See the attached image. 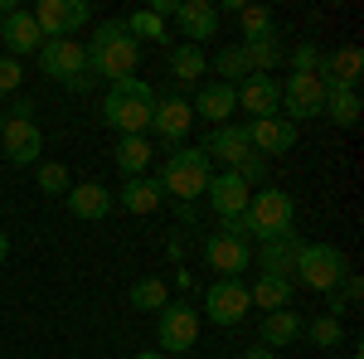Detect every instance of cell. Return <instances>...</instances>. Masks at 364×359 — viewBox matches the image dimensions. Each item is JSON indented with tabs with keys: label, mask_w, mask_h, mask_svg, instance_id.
<instances>
[{
	"label": "cell",
	"mask_w": 364,
	"mask_h": 359,
	"mask_svg": "<svg viewBox=\"0 0 364 359\" xmlns=\"http://www.w3.org/2000/svg\"><path fill=\"white\" fill-rule=\"evenodd\" d=\"M233 175H238V180H243V185H248V190H257V185H262V180H267V161H262V156H257V151H252V156H243V161H238V166H233Z\"/></svg>",
	"instance_id": "obj_37"
},
{
	"label": "cell",
	"mask_w": 364,
	"mask_h": 359,
	"mask_svg": "<svg viewBox=\"0 0 364 359\" xmlns=\"http://www.w3.org/2000/svg\"><path fill=\"white\" fill-rule=\"evenodd\" d=\"M296 252H301V238H296V233L267 238V243H257V267H262V277H287V282H291Z\"/></svg>",
	"instance_id": "obj_22"
},
{
	"label": "cell",
	"mask_w": 364,
	"mask_h": 359,
	"mask_svg": "<svg viewBox=\"0 0 364 359\" xmlns=\"http://www.w3.org/2000/svg\"><path fill=\"white\" fill-rule=\"evenodd\" d=\"M20 78H25L20 58H5V54H0V97H5V92H15V87H20Z\"/></svg>",
	"instance_id": "obj_39"
},
{
	"label": "cell",
	"mask_w": 364,
	"mask_h": 359,
	"mask_svg": "<svg viewBox=\"0 0 364 359\" xmlns=\"http://www.w3.org/2000/svg\"><path fill=\"white\" fill-rule=\"evenodd\" d=\"M306 331V321L287 306V311H267L262 316V326H257V340H262V350H287V345H296V335Z\"/></svg>",
	"instance_id": "obj_24"
},
{
	"label": "cell",
	"mask_w": 364,
	"mask_h": 359,
	"mask_svg": "<svg viewBox=\"0 0 364 359\" xmlns=\"http://www.w3.org/2000/svg\"><path fill=\"white\" fill-rule=\"evenodd\" d=\"M112 199H117V209H127V214H156V209L166 204V190H161V180L136 175V180H127Z\"/></svg>",
	"instance_id": "obj_23"
},
{
	"label": "cell",
	"mask_w": 364,
	"mask_h": 359,
	"mask_svg": "<svg viewBox=\"0 0 364 359\" xmlns=\"http://www.w3.org/2000/svg\"><path fill=\"white\" fill-rule=\"evenodd\" d=\"M326 359H360V355H326Z\"/></svg>",
	"instance_id": "obj_46"
},
{
	"label": "cell",
	"mask_w": 364,
	"mask_h": 359,
	"mask_svg": "<svg viewBox=\"0 0 364 359\" xmlns=\"http://www.w3.org/2000/svg\"><path fill=\"white\" fill-rule=\"evenodd\" d=\"M0 132H5V112H0Z\"/></svg>",
	"instance_id": "obj_47"
},
{
	"label": "cell",
	"mask_w": 364,
	"mask_h": 359,
	"mask_svg": "<svg viewBox=\"0 0 364 359\" xmlns=\"http://www.w3.org/2000/svg\"><path fill=\"white\" fill-rule=\"evenodd\" d=\"M170 73L180 78V83H199L204 73H209V58L199 44H180V49H170Z\"/></svg>",
	"instance_id": "obj_30"
},
{
	"label": "cell",
	"mask_w": 364,
	"mask_h": 359,
	"mask_svg": "<svg viewBox=\"0 0 364 359\" xmlns=\"http://www.w3.org/2000/svg\"><path fill=\"white\" fill-rule=\"evenodd\" d=\"M34 185L44 194H58V199H63V194L73 190V175H68L63 161H39V166H34Z\"/></svg>",
	"instance_id": "obj_33"
},
{
	"label": "cell",
	"mask_w": 364,
	"mask_h": 359,
	"mask_svg": "<svg viewBox=\"0 0 364 359\" xmlns=\"http://www.w3.org/2000/svg\"><path fill=\"white\" fill-rule=\"evenodd\" d=\"M151 112H156V87L146 78H122L102 97V122L117 136H146L151 132Z\"/></svg>",
	"instance_id": "obj_2"
},
{
	"label": "cell",
	"mask_w": 364,
	"mask_h": 359,
	"mask_svg": "<svg viewBox=\"0 0 364 359\" xmlns=\"http://www.w3.org/2000/svg\"><path fill=\"white\" fill-rule=\"evenodd\" d=\"M122 25H127V34H132V39H166V20H161V15H151V10H136V15H127V20H122Z\"/></svg>",
	"instance_id": "obj_35"
},
{
	"label": "cell",
	"mask_w": 364,
	"mask_h": 359,
	"mask_svg": "<svg viewBox=\"0 0 364 359\" xmlns=\"http://www.w3.org/2000/svg\"><path fill=\"white\" fill-rule=\"evenodd\" d=\"M238 25H243V39L277 34V29H272V10H267V5H243V10H238Z\"/></svg>",
	"instance_id": "obj_34"
},
{
	"label": "cell",
	"mask_w": 364,
	"mask_h": 359,
	"mask_svg": "<svg viewBox=\"0 0 364 359\" xmlns=\"http://www.w3.org/2000/svg\"><path fill=\"white\" fill-rule=\"evenodd\" d=\"M0 151L10 166H39L44 156V136L34 122H20V117H5V132H0Z\"/></svg>",
	"instance_id": "obj_13"
},
{
	"label": "cell",
	"mask_w": 364,
	"mask_h": 359,
	"mask_svg": "<svg viewBox=\"0 0 364 359\" xmlns=\"http://www.w3.org/2000/svg\"><path fill=\"white\" fill-rule=\"evenodd\" d=\"M360 112H364L360 92H355V87H340V92H326V112H321V117H331L336 127H355Z\"/></svg>",
	"instance_id": "obj_31"
},
{
	"label": "cell",
	"mask_w": 364,
	"mask_h": 359,
	"mask_svg": "<svg viewBox=\"0 0 364 359\" xmlns=\"http://www.w3.org/2000/svg\"><path fill=\"white\" fill-rule=\"evenodd\" d=\"M190 112H195V117H209L214 127H224L228 117L238 112V97H233V87H228V83H204V87L195 92Z\"/></svg>",
	"instance_id": "obj_25"
},
{
	"label": "cell",
	"mask_w": 364,
	"mask_h": 359,
	"mask_svg": "<svg viewBox=\"0 0 364 359\" xmlns=\"http://www.w3.org/2000/svg\"><path fill=\"white\" fill-rule=\"evenodd\" d=\"M87 49V73L92 83L107 78V83H122V78H136V63H141V44L127 34L122 20H102L97 34L83 44Z\"/></svg>",
	"instance_id": "obj_1"
},
{
	"label": "cell",
	"mask_w": 364,
	"mask_h": 359,
	"mask_svg": "<svg viewBox=\"0 0 364 359\" xmlns=\"http://www.w3.org/2000/svg\"><path fill=\"white\" fill-rule=\"evenodd\" d=\"M127 301L136 306V311H161V306L170 301V286L161 282V277H141V282H132Z\"/></svg>",
	"instance_id": "obj_32"
},
{
	"label": "cell",
	"mask_w": 364,
	"mask_h": 359,
	"mask_svg": "<svg viewBox=\"0 0 364 359\" xmlns=\"http://www.w3.org/2000/svg\"><path fill=\"white\" fill-rule=\"evenodd\" d=\"M0 44H5V58L39 54L44 34H39V25H34L29 10H10V15H0Z\"/></svg>",
	"instance_id": "obj_17"
},
{
	"label": "cell",
	"mask_w": 364,
	"mask_h": 359,
	"mask_svg": "<svg viewBox=\"0 0 364 359\" xmlns=\"http://www.w3.org/2000/svg\"><path fill=\"white\" fill-rule=\"evenodd\" d=\"M63 204H68V214L73 219H83V223H97V219H107L117 209V199L107 185H97V180H87V185H73V190L63 194Z\"/></svg>",
	"instance_id": "obj_19"
},
{
	"label": "cell",
	"mask_w": 364,
	"mask_h": 359,
	"mask_svg": "<svg viewBox=\"0 0 364 359\" xmlns=\"http://www.w3.org/2000/svg\"><path fill=\"white\" fill-rule=\"evenodd\" d=\"M136 359H166V355H161V350H141Z\"/></svg>",
	"instance_id": "obj_45"
},
{
	"label": "cell",
	"mask_w": 364,
	"mask_h": 359,
	"mask_svg": "<svg viewBox=\"0 0 364 359\" xmlns=\"http://www.w3.org/2000/svg\"><path fill=\"white\" fill-rule=\"evenodd\" d=\"M190 286H195V282H190V272H185V267H180V272H175V291H180V296H185V291H190Z\"/></svg>",
	"instance_id": "obj_42"
},
{
	"label": "cell",
	"mask_w": 364,
	"mask_h": 359,
	"mask_svg": "<svg viewBox=\"0 0 364 359\" xmlns=\"http://www.w3.org/2000/svg\"><path fill=\"white\" fill-rule=\"evenodd\" d=\"M175 20H180V34H185V44L214 39V34H219V5H214V0H180Z\"/></svg>",
	"instance_id": "obj_21"
},
{
	"label": "cell",
	"mask_w": 364,
	"mask_h": 359,
	"mask_svg": "<svg viewBox=\"0 0 364 359\" xmlns=\"http://www.w3.org/2000/svg\"><path fill=\"white\" fill-rule=\"evenodd\" d=\"M195 340H199V306H190L180 296V301H166L156 311V345H161V355H185V350H195Z\"/></svg>",
	"instance_id": "obj_8"
},
{
	"label": "cell",
	"mask_w": 364,
	"mask_h": 359,
	"mask_svg": "<svg viewBox=\"0 0 364 359\" xmlns=\"http://www.w3.org/2000/svg\"><path fill=\"white\" fill-rule=\"evenodd\" d=\"M151 141L146 136H117V170L127 175V180H136V175H146V166H151Z\"/></svg>",
	"instance_id": "obj_28"
},
{
	"label": "cell",
	"mask_w": 364,
	"mask_h": 359,
	"mask_svg": "<svg viewBox=\"0 0 364 359\" xmlns=\"http://www.w3.org/2000/svg\"><path fill=\"white\" fill-rule=\"evenodd\" d=\"M345 272H350V262H345V252L336 243H301L291 282H301L306 291H326L331 296L340 282H345Z\"/></svg>",
	"instance_id": "obj_5"
},
{
	"label": "cell",
	"mask_w": 364,
	"mask_h": 359,
	"mask_svg": "<svg viewBox=\"0 0 364 359\" xmlns=\"http://www.w3.org/2000/svg\"><path fill=\"white\" fill-rule=\"evenodd\" d=\"M34 58H39V73L54 78V83H63L68 92H87V87H92L83 39H44Z\"/></svg>",
	"instance_id": "obj_4"
},
{
	"label": "cell",
	"mask_w": 364,
	"mask_h": 359,
	"mask_svg": "<svg viewBox=\"0 0 364 359\" xmlns=\"http://www.w3.org/2000/svg\"><path fill=\"white\" fill-rule=\"evenodd\" d=\"M248 301L257 306V311H287V306L296 301V282H287V277H262V272H257V282L248 286Z\"/></svg>",
	"instance_id": "obj_26"
},
{
	"label": "cell",
	"mask_w": 364,
	"mask_h": 359,
	"mask_svg": "<svg viewBox=\"0 0 364 359\" xmlns=\"http://www.w3.org/2000/svg\"><path fill=\"white\" fill-rule=\"evenodd\" d=\"M331 296H336V291H331ZM360 296H364V282H360L355 272H345V282H340V306L350 311V306L360 301Z\"/></svg>",
	"instance_id": "obj_40"
},
{
	"label": "cell",
	"mask_w": 364,
	"mask_h": 359,
	"mask_svg": "<svg viewBox=\"0 0 364 359\" xmlns=\"http://www.w3.org/2000/svg\"><path fill=\"white\" fill-rule=\"evenodd\" d=\"M243 136L257 156H287L296 146V127L287 117H262V122H243Z\"/></svg>",
	"instance_id": "obj_15"
},
{
	"label": "cell",
	"mask_w": 364,
	"mask_h": 359,
	"mask_svg": "<svg viewBox=\"0 0 364 359\" xmlns=\"http://www.w3.org/2000/svg\"><path fill=\"white\" fill-rule=\"evenodd\" d=\"M248 223H252V238L267 243V238H282V233H296V204L287 190H257L248 199Z\"/></svg>",
	"instance_id": "obj_6"
},
{
	"label": "cell",
	"mask_w": 364,
	"mask_h": 359,
	"mask_svg": "<svg viewBox=\"0 0 364 359\" xmlns=\"http://www.w3.org/2000/svg\"><path fill=\"white\" fill-rule=\"evenodd\" d=\"M316 78L326 83V92H340V87H355L360 92V78H364V54L355 44H340V49H326L321 63H316Z\"/></svg>",
	"instance_id": "obj_11"
},
{
	"label": "cell",
	"mask_w": 364,
	"mask_h": 359,
	"mask_svg": "<svg viewBox=\"0 0 364 359\" xmlns=\"http://www.w3.org/2000/svg\"><path fill=\"white\" fill-rule=\"evenodd\" d=\"M5 257H10V233L0 228V262H5Z\"/></svg>",
	"instance_id": "obj_44"
},
{
	"label": "cell",
	"mask_w": 364,
	"mask_h": 359,
	"mask_svg": "<svg viewBox=\"0 0 364 359\" xmlns=\"http://www.w3.org/2000/svg\"><path fill=\"white\" fill-rule=\"evenodd\" d=\"M209 180H214V166H209V156L199 146H175L166 156V166H161V190L175 194L180 204L204 199V185Z\"/></svg>",
	"instance_id": "obj_3"
},
{
	"label": "cell",
	"mask_w": 364,
	"mask_h": 359,
	"mask_svg": "<svg viewBox=\"0 0 364 359\" xmlns=\"http://www.w3.org/2000/svg\"><path fill=\"white\" fill-rule=\"evenodd\" d=\"M195 127V112H190V97H180V92H170V97H156V112H151V132L170 146H180L185 132Z\"/></svg>",
	"instance_id": "obj_14"
},
{
	"label": "cell",
	"mask_w": 364,
	"mask_h": 359,
	"mask_svg": "<svg viewBox=\"0 0 364 359\" xmlns=\"http://www.w3.org/2000/svg\"><path fill=\"white\" fill-rule=\"evenodd\" d=\"M204 199H209V209H214L219 219H233V214H243V209H248L252 190L233 175V170H219V175L204 185Z\"/></svg>",
	"instance_id": "obj_18"
},
{
	"label": "cell",
	"mask_w": 364,
	"mask_h": 359,
	"mask_svg": "<svg viewBox=\"0 0 364 359\" xmlns=\"http://www.w3.org/2000/svg\"><path fill=\"white\" fill-rule=\"evenodd\" d=\"M204 262H209V272H219V277H243L252 267V243L228 238V233H209L204 238Z\"/></svg>",
	"instance_id": "obj_12"
},
{
	"label": "cell",
	"mask_w": 364,
	"mask_h": 359,
	"mask_svg": "<svg viewBox=\"0 0 364 359\" xmlns=\"http://www.w3.org/2000/svg\"><path fill=\"white\" fill-rule=\"evenodd\" d=\"M29 15H34V25H39L44 39H73V34L92 20L87 0H39Z\"/></svg>",
	"instance_id": "obj_9"
},
{
	"label": "cell",
	"mask_w": 364,
	"mask_h": 359,
	"mask_svg": "<svg viewBox=\"0 0 364 359\" xmlns=\"http://www.w3.org/2000/svg\"><path fill=\"white\" fill-rule=\"evenodd\" d=\"M287 63H291V73H316V63H321V49H316V44H296V49L287 54Z\"/></svg>",
	"instance_id": "obj_38"
},
{
	"label": "cell",
	"mask_w": 364,
	"mask_h": 359,
	"mask_svg": "<svg viewBox=\"0 0 364 359\" xmlns=\"http://www.w3.org/2000/svg\"><path fill=\"white\" fill-rule=\"evenodd\" d=\"M243 54H248V68L252 73H272V68H282L287 63V49H282L277 34H262V39H243Z\"/></svg>",
	"instance_id": "obj_27"
},
{
	"label": "cell",
	"mask_w": 364,
	"mask_h": 359,
	"mask_svg": "<svg viewBox=\"0 0 364 359\" xmlns=\"http://www.w3.org/2000/svg\"><path fill=\"white\" fill-rule=\"evenodd\" d=\"M282 112H287L291 127L306 122V117H321V112H326V83H321L316 73H291V78L282 83Z\"/></svg>",
	"instance_id": "obj_10"
},
{
	"label": "cell",
	"mask_w": 364,
	"mask_h": 359,
	"mask_svg": "<svg viewBox=\"0 0 364 359\" xmlns=\"http://www.w3.org/2000/svg\"><path fill=\"white\" fill-rule=\"evenodd\" d=\"M5 117H20V122H34V102H29V97H20V102H15L10 112H5Z\"/></svg>",
	"instance_id": "obj_41"
},
{
	"label": "cell",
	"mask_w": 364,
	"mask_h": 359,
	"mask_svg": "<svg viewBox=\"0 0 364 359\" xmlns=\"http://www.w3.org/2000/svg\"><path fill=\"white\" fill-rule=\"evenodd\" d=\"M243 359H277V355H272V350H257V345H252V350H243Z\"/></svg>",
	"instance_id": "obj_43"
},
{
	"label": "cell",
	"mask_w": 364,
	"mask_h": 359,
	"mask_svg": "<svg viewBox=\"0 0 364 359\" xmlns=\"http://www.w3.org/2000/svg\"><path fill=\"white\" fill-rule=\"evenodd\" d=\"M214 326H224V331H233V326H243L248 321V282L243 277H214L209 286H204V306H199Z\"/></svg>",
	"instance_id": "obj_7"
},
{
	"label": "cell",
	"mask_w": 364,
	"mask_h": 359,
	"mask_svg": "<svg viewBox=\"0 0 364 359\" xmlns=\"http://www.w3.org/2000/svg\"><path fill=\"white\" fill-rule=\"evenodd\" d=\"M301 335H311L321 350H336L340 340H345V326H340V316H316V321H311Z\"/></svg>",
	"instance_id": "obj_36"
},
{
	"label": "cell",
	"mask_w": 364,
	"mask_h": 359,
	"mask_svg": "<svg viewBox=\"0 0 364 359\" xmlns=\"http://www.w3.org/2000/svg\"><path fill=\"white\" fill-rule=\"evenodd\" d=\"M209 68L219 73L214 83H228V87H238L243 78H252V68H248V54H243V44H228V49H219V54L209 58Z\"/></svg>",
	"instance_id": "obj_29"
},
{
	"label": "cell",
	"mask_w": 364,
	"mask_h": 359,
	"mask_svg": "<svg viewBox=\"0 0 364 359\" xmlns=\"http://www.w3.org/2000/svg\"><path fill=\"white\" fill-rule=\"evenodd\" d=\"M204 156H209V166L219 161V166H238L243 156H252V146H248V136H243V127H233V122H224V127H214L209 136H204V146H199Z\"/></svg>",
	"instance_id": "obj_20"
},
{
	"label": "cell",
	"mask_w": 364,
	"mask_h": 359,
	"mask_svg": "<svg viewBox=\"0 0 364 359\" xmlns=\"http://www.w3.org/2000/svg\"><path fill=\"white\" fill-rule=\"evenodd\" d=\"M233 97H238V107L248 112L252 122H262V117H277V112H282V83H277V78H262V73L243 78V83L233 87Z\"/></svg>",
	"instance_id": "obj_16"
}]
</instances>
